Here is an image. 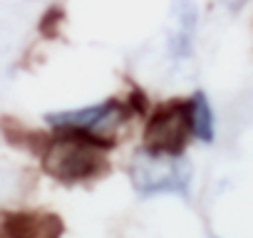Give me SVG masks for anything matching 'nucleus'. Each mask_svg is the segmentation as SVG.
<instances>
[{
	"mask_svg": "<svg viewBox=\"0 0 253 238\" xmlns=\"http://www.w3.org/2000/svg\"><path fill=\"white\" fill-rule=\"evenodd\" d=\"M65 223L50 211H10L3 216V238H62Z\"/></svg>",
	"mask_w": 253,
	"mask_h": 238,
	"instance_id": "5",
	"label": "nucleus"
},
{
	"mask_svg": "<svg viewBox=\"0 0 253 238\" xmlns=\"http://www.w3.org/2000/svg\"><path fill=\"white\" fill-rule=\"evenodd\" d=\"M129 181L144 198L152 196H181L189 198L194 166L186 154H162L144 149L134 154L129 164Z\"/></svg>",
	"mask_w": 253,
	"mask_h": 238,
	"instance_id": "2",
	"label": "nucleus"
},
{
	"mask_svg": "<svg viewBox=\"0 0 253 238\" xmlns=\"http://www.w3.org/2000/svg\"><path fill=\"white\" fill-rule=\"evenodd\" d=\"M52 132L55 134L42 144L40 152L42 171L50 179L60 184H84L109 171L107 144L72 129H52Z\"/></svg>",
	"mask_w": 253,
	"mask_h": 238,
	"instance_id": "1",
	"label": "nucleus"
},
{
	"mask_svg": "<svg viewBox=\"0 0 253 238\" xmlns=\"http://www.w3.org/2000/svg\"><path fill=\"white\" fill-rule=\"evenodd\" d=\"M189 119H191V137L201 144H211L216 139V114L206 92H194L189 99Z\"/></svg>",
	"mask_w": 253,
	"mask_h": 238,
	"instance_id": "6",
	"label": "nucleus"
},
{
	"mask_svg": "<svg viewBox=\"0 0 253 238\" xmlns=\"http://www.w3.org/2000/svg\"><path fill=\"white\" fill-rule=\"evenodd\" d=\"M132 117L129 102L119 97H109L87 107H75V109H57L45 114V122L52 129H72L80 134H87L109 149L114 147L117 132L126 124V119Z\"/></svg>",
	"mask_w": 253,
	"mask_h": 238,
	"instance_id": "3",
	"label": "nucleus"
},
{
	"mask_svg": "<svg viewBox=\"0 0 253 238\" xmlns=\"http://www.w3.org/2000/svg\"><path fill=\"white\" fill-rule=\"evenodd\" d=\"M211 238H216V236H211Z\"/></svg>",
	"mask_w": 253,
	"mask_h": 238,
	"instance_id": "7",
	"label": "nucleus"
},
{
	"mask_svg": "<svg viewBox=\"0 0 253 238\" xmlns=\"http://www.w3.org/2000/svg\"><path fill=\"white\" fill-rule=\"evenodd\" d=\"M191 137V119L186 99H169L149 117L144 129V149L162 154H186Z\"/></svg>",
	"mask_w": 253,
	"mask_h": 238,
	"instance_id": "4",
	"label": "nucleus"
}]
</instances>
